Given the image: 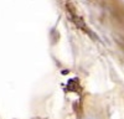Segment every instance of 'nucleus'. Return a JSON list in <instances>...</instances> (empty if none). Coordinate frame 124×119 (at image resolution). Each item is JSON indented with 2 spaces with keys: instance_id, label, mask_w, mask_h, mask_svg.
Wrapping results in <instances>:
<instances>
[{
  "instance_id": "1",
  "label": "nucleus",
  "mask_w": 124,
  "mask_h": 119,
  "mask_svg": "<svg viewBox=\"0 0 124 119\" xmlns=\"http://www.w3.org/2000/svg\"><path fill=\"white\" fill-rule=\"evenodd\" d=\"M85 119H98V118H96L94 115H87Z\"/></svg>"
}]
</instances>
